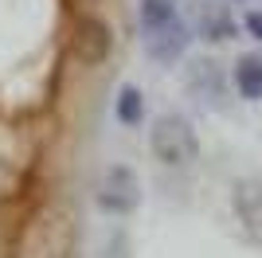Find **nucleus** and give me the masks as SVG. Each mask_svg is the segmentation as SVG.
Returning a JSON list of instances; mask_svg holds the SVG:
<instances>
[{
	"label": "nucleus",
	"instance_id": "nucleus-1",
	"mask_svg": "<svg viewBox=\"0 0 262 258\" xmlns=\"http://www.w3.org/2000/svg\"><path fill=\"white\" fill-rule=\"evenodd\" d=\"M149 149H153L157 164H164V168H188V164L200 161L196 125H192L184 114L164 110V114L153 118V125H149Z\"/></svg>",
	"mask_w": 262,
	"mask_h": 258
},
{
	"label": "nucleus",
	"instance_id": "nucleus-2",
	"mask_svg": "<svg viewBox=\"0 0 262 258\" xmlns=\"http://www.w3.org/2000/svg\"><path fill=\"white\" fill-rule=\"evenodd\" d=\"M75 254V223H71V211L63 207H47L28 223L20 239V250L16 258H71Z\"/></svg>",
	"mask_w": 262,
	"mask_h": 258
},
{
	"label": "nucleus",
	"instance_id": "nucleus-3",
	"mask_svg": "<svg viewBox=\"0 0 262 258\" xmlns=\"http://www.w3.org/2000/svg\"><path fill=\"white\" fill-rule=\"evenodd\" d=\"M71 55H75L86 71L102 67L110 55H114V28L102 20L98 12H78L75 16V28H71Z\"/></svg>",
	"mask_w": 262,
	"mask_h": 258
},
{
	"label": "nucleus",
	"instance_id": "nucleus-4",
	"mask_svg": "<svg viewBox=\"0 0 262 258\" xmlns=\"http://www.w3.org/2000/svg\"><path fill=\"white\" fill-rule=\"evenodd\" d=\"M137 204H141V180H137V172L129 164L114 161L98 180V207L106 215H114V219H125V215L137 211Z\"/></svg>",
	"mask_w": 262,
	"mask_h": 258
},
{
	"label": "nucleus",
	"instance_id": "nucleus-5",
	"mask_svg": "<svg viewBox=\"0 0 262 258\" xmlns=\"http://www.w3.org/2000/svg\"><path fill=\"white\" fill-rule=\"evenodd\" d=\"M141 43H145V55L153 59V63H176L180 55L188 51V43H192V32H188V24L176 16V20L161 24V28H149L141 32Z\"/></svg>",
	"mask_w": 262,
	"mask_h": 258
},
{
	"label": "nucleus",
	"instance_id": "nucleus-6",
	"mask_svg": "<svg viewBox=\"0 0 262 258\" xmlns=\"http://www.w3.org/2000/svg\"><path fill=\"white\" fill-rule=\"evenodd\" d=\"M231 211L247 235L262 239V176H243L231 188Z\"/></svg>",
	"mask_w": 262,
	"mask_h": 258
},
{
	"label": "nucleus",
	"instance_id": "nucleus-7",
	"mask_svg": "<svg viewBox=\"0 0 262 258\" xmlns=\"http://www.w3.org/2000/svg\"><path fill=\"white\" fill-rule=\"evenodd\" d=\"M184 82H188V90H192L200 102L219 106V102L227 98V75L219 71L215 59H192L188 71H184Z\"/></svg>",
	"mask_w": 262,
	"mask_h": 258
},
{
	"label": "nucleus",
	"instance_id": "nucleus-8",
	"mask_svg": "<svg viewBox=\"0 0 262 258\" xmlns=\"http://www.w3.org/2000/svg\"><path fill=\"white\" fill-rule=\"evenodd\" d=\"M231 82L247 102H262V59L258 55H239V63L231 71Z\"/></svg>",
	"mask_w": 262,
	"mask_h": 258
},
{
	"label": "nucleus",
	"instance_id": "nucleus-9",
	"mask_svg": "<svg viewBox=\"0 0 262 258\" xmlns=\"http://www.w3.org/2000/svg\"><path fill=\"white\" fill-rule=\"evenodd\" d=\"M200 35L211 43H223L235 35V16H231L223 4H215V0H208L204 8H200Z\"/></svg>",
	"mask_w": 262,
	"mask_h": 258
},
{
	"label": "nucleus",
	"instance_id": "nucleus-10",
	"mask_svg": "<svg viewBox=\"0 0 262 258\" xmlns=\"http://www.w3.org/2000/svg\"><path fill=\"white\" fill-rule=\"evenodd\" d=\"M114 114H118L121 125H141L145 121V94L133 82H125L118 90V98H114Z\"/></svg>",
	"mask_w": 262,
	"mask_h": 258
},
{
	"label": "nucleus",
	"instance_id": "nucleus-11",
	"mask_svg": "<svg viewBox=\"0 0 262 258\" xmlns=\"http://www.w3.org/2000/svg\"><path fill=\"white\" fill-rule=\"evenodd\" d=\"M243 24H247V32L254 35V39L262 43V12L254 8V12H247V16H243Z\"/></svg>",
	"mask_w": 262,
	"mask_h": 258
}]
</instances>
